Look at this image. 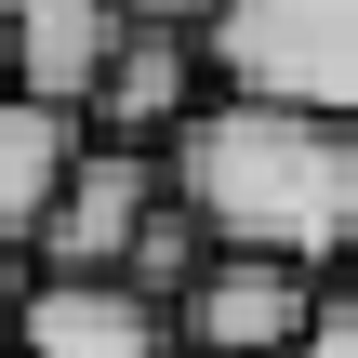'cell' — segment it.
Listing matches in <instances>:
<instances>
[{"label": "cell", "mask_w": 358, "mask_h": 358, "mask_svg": "<svg viewBox=\"0 0 358 358\" xmlns=\"http://www.w3.org/2000/svg\"><path fill=\"white\" fill-rule=\"evenodd\" d=\"M159 199H173V173L159 159H133V146H80L66 159V186H53V213H40V279H120L133 266V239L159 226Z\"/></svg>", "instance_id": "3957f363"}, {"label": "cell", "mask_w": 358, "mask_h": 358, "mask_svg": "<svg viewBox=\"0 0 358 358\" xmlns=\"http://www.w3.org/2000/svg\"><path fill=\"white\" fill-rule=\"evenodd\" d=\"M213 80L239 106L358 120V0H226L213 13Z\"/></svg>", "instance_id": "7a4b0ae2"}, {"label": "cell", "mask_w": 358, "mask_h": 358, "mask_svg": "<svg viewBox=\"0 0 358 358\" xmlns=\"http://www.w3.org/2000/svg\"><path fill=\"white\" fill-rule=\"evenodd\" d=\"M199 93H213V53L186 40V27H120V53H106V80H93V146H133V159H173V133L199 120Z\"/></svg>", "instance_id": "5b68a950"}, {"label": "cell", "mask_w": 358, "mask_h": 358, "mask_svg": "<svg viewBox=\"0 0 358 358\" xmlns=\"http://www.w3.org/2000/svg\"><path fill=\"white\" fill-rule=\"evenodd\" d=\"M319 279L306 266H266V252H213L199 279H186V306H173V358H292L319 332Z\"/></svg>", "instance_id": "277c9868"}, {"label": "cell", "mask_w": 358, "mask_h": 358, "mask_svg": "<svg viewBox=\"0 0 358 358\" xmlns=\"http://www.w3.org/2000/svg\"><path fill=\"white\" fill-rule=\"evenodd\" d=\"M13 358H173V319L133 279H27Z\"/></svg>", "instance_id": "52a82bcc"}, {"label": "cell", "mask_w": 358, "mask_h": 358, "mask_svg": "<svg viewBox=\"0 0 358 358\" xmlns=\"http://www.w3.org/2000/svg\"><path fill=\"white\" fill-rule=\"evenodd\" d=\"M120 0H0V80L27 93V106H93V80H106V53H120Z\"/></svg>", "instance_id": "8992f818"}, {"label": "cell", "mask_w": 358, "mask_h": 358, "mask_svg": "<svg viewBox=\"0 0 358 358\" xmlns=\"http://www.w3.org/2000/svg\"><path fill=\"white\" fill-rule=\"evenodd\" d=\"M0 358H13V345H0Z\"/></svg>", "instance_id": "7c38bea8"}, {"label": "cell", "mask_w": 358, "mask_h": 358, "mask_svg": "<svg viewBox=\"0 0 358 358\" xmlns=\"http://www.w3.org/2000/svg\"><path fill=\"white\" fill-rule=\"evenodd\" d=\"M292 358H358V292H332V306H319V332H306Z\"/></svg>", "instance_id": "9c48e42d"}, {"label": "cell", "mask_w": 358, "mask_h": 358, "mask_svg": "<svg viewBox=\"0 0 358 358\" xmlns=\"http://www.w3.org/2000/svg\"><path fill=\"white\" fill-rule=\"evenodd\" d=\"M120 13H133V27H186V40H213L226 0H120Z\"/></svg>", "instance_id": "30bf717a"}, {"label": "cell", "mask_w": 358, "mask_h": 358, "mask_svg": "<svg viewBox=\"0 0 358 358\" xmlns=\"http://www.w3.org/2000/svg\"><path fill=\"white\" fill-rule=\"evenodd\" d=\"M13 306H27V266L0 252V345H13Z\"/></svg>", "instance_id": "8fae6325"}, {"label": "cell", "mask_w": 358, "mask_h": 358, "mask_svg": "<svg viewBox=\"0 0 358 358\" xmlns=\"http://www.w3.org/2000/svg\"><path fill=\"white\" fill-rule=\"evenodd\" d=\"M173 199L199 213L213 252H266V266H358V120H306V106H239L213 93L173 133Z\"/></svg>", "instance_id": "6da1fadb"}, {"label": "cell", "mask_w": 358, "mask_h": 358, "mask_svg": "<svg viewBox=\"0 0 358 358\" xmlns=\"http://www.w3.org/2000/svg\"><path fill=\"white\" fill-rule=\"evenodd\" d=\"M66 159H80V120H66V106H27V93L0 80V252H13V239H40V213H53Z\"/></svg>", "instance_id": "ba28073f"}]
</instances>
